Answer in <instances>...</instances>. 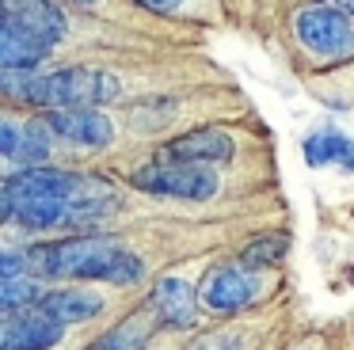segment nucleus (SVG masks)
Segmentation results:
<instances>
[{
    "label": "nucleus",
    "mask_w": 354,
    "mask_h": 350,
    "mask_svg": "<svg viewBox=\"0 0 354 350\" xmlns=\"http://www.w3.org/2000/svg\"><path fill=\"white\" fill-rule=\"evenodd\" d=\"M149 304H153V312L168 327L183 331V327L194 324L198 293H194V286H191V282H183V278H160V282H156V289H153V297H149Z\"/></svg>",
    "instance_id": "9"
},
{
    "label": "nucleus",
    "mask_w": 354,
    "mask_h": 350,
    "mask_svg": "<svg viewBox=\"0 0 354 350\" xmlns=\"http://www.w3.org/2000/svg\"><path fill=\"white\" fill-rule=\"evenodd\" d=\"M69 4H92V0H69Z\"/></svg>",
    "instance_id": "24"
},
{
    "label": "nucleus",
    "mask_w": 354,
    "mask_h": 350,
    "mask_svg": "<svg viewBox=\"0 0 354 350\" xmlns=\"http://www.w3.org/2000/svg\"><path fill=\"white\" fill-rule=\"evenodd\" d=\"M232 133L225 129H191V133L176 137V141L164 149V160H187V164H202V160H229L232 156Z\"/></svg>",
    "instance_id": "10"
},
{
    "label": "nucleus",
    "mask_w": 354,
    "mask_h": 350,
    "mask_svg": "<svg viewBox=\"0 0 354 350\" xmlns=\"http://www.w3.org/2000/svg\"><path fill=\"white\" fill-rule=\"evenodd\" d=\"M39 282H27V278H0V312H19L27 304L39 301Z\"/></svg>",
    "instance_id": "17"
},
{
    "label": "nucleus",
    "mask_w": 354,
    "mask_h": 350,
    "mask_svg": "<svg viewBox=\"0 0 354 350\" xmlns=\"http://www.w3.org/2000/svg\"><path fill=\"white\" fill-rule=\"evenodd\" d=\"M130 183L145 194H168V198H187V202H202V198L217 194V175L206 172L202 164H187V160H156L130 175Z\"/></svg>",
    "instance_id": "4"
},
{
    "label": "nucleus",
    "mask_w": 354,
    "mask_h": 350,
    "mask_svg": "<svg viewBox=\"0 0 354 350\" xmlns=\"http://www.w3.org/2000/svg\"><path fill=\"white\" fill-rule=\"evenodd\" d=\"M286 251H290V240L278 232H263L255 236L252 243H244V251H240V266L244 270H263V266H278L286 259Z\"/></svg>",
    "instance_id": "15"
},
{
    "label": "nucleus",
    "mask_w": 354,
    "mask_h": 350,
    "mask_svg": "<svg viewBox=\"0 0 354 350\" xmlns=\"http://www.w3.org/2000/svg\"><path fill=\"white\" fill-rule=\"evenodd\" d=\"M194 293H198L202 304L214 308V312H236V308H244V304L255 301L259 282H255L252 270H244V266H209L202 286L194 289Z\"/></svg>",
    "instance_id": "6"
},
{
    "label": "nucleus",
    "mask_w": 354,
    "mask_h": 350,
    "mask_svg": "<svg viewBox=\"0 0 354 350\" xmlns=\"http://www.w3.org/2000/svg\"><path fill=\"white\" fill-rule=\"evenodd\" d=\"M138 4H141V8H149V12H160V15H164V12H176V8L183 4V0H138Z\"/></svg>",
    "instance_id": "21"
},
{
    "label": "nucleus",
    "mask_w": 354,
    "mask_h": 350,
    "mask_svg": "<svg viewBox=\"0 0 354 350\" xmlns=\"http://www.w3.org/2000/svg\"><path fill=\"white\" fill-rule=\"evenodd\" d=\"M12 217V198H8V190H4V183H0V225Z\"/></svg>",
    "instance_id": "22"
},
{
    "label": "nucleus",
    "mask_w": 354,
    "mask_h": 350,
    "mask_svg": "<svg viewBox=\"0 0 354 350\" xmlns=\"http://www.w3.org/2000/svg\"><path fill=\"white\" fill-rule=\"evenodd\" d=\"M305 160L313 167H324V164H343L354 172V141L343 133H313L305 141Z\"/></svg>",
    "instance_id": "14"
},
{
    "label": "nucleus",
    "mask_w": 354,
    "mask_h": 350,
    "mask_svg": "<svg viewBox=\"0 0 354 350\" xmlns=\"http://www.w3.org/2000/svg\"><path fill=\"white\" fill-rule=\"evenodd\" d=\"M27 266L24 251H12V248H0V278H19Z\"/></svg>",
    "instance_id": "20"
},
{
    "label": "nucleus",
    "mask_w": 354,
    "mask_h": 350,
    "mask_svg": "<svg viewBox=\"0 0 354 350\" xmlns=\"http://www.w3.org/2000/svg\"><path fill=\"white\" fill-rule=\"evenodd\" d=\"M0 23H8L12 30L35 38L42 46H54L65 38V15L57 12L50 0H0Z\"/></svg>",
    "instance_id": "5"
},
{
    "label": "nucleus",
    "mask_w": 354,
    "mask_h": 350,
    "mask_svg": "<svg viewBox=\"0 0 354 350\" xmlns=\"http://www.w3.org/2000/svg\"><path fill=\"white\" fill-rule=\"evenodd\" d=\"M57 339H62V324L42 312L31 316L0 312V350H50Z\"/></svg>",
    "instance_id": "8"
},
{
    "label": "nucleus",
    "mask_w": 354,
    "mask_h": 350,
    "mask_svg": "<svg viewBox=\"0 0 354 350\" xmlns=\"http://www.w3.org/2000/svg\"><path fill=\"white\" fill-rule=\"evenodd\" d=\"M191 350H248V342L232 331H214V335H202L198 342H191Z\"/></svg>",
    "instance_id": "19"
},
{
    "label": "nucleus",
    "mask_w": 354,
    "mask_h": 350,
    "mask_svg": "<svg viewBox=\"0 0 354 350\" xmlns=\"http://www.w3.org/2000/svg\"><path fill=\"white\" fill-rule=\"evenodd\" d=\"M39 312L50 316L54 324H84V320L100 316L103 312V297L100 293H88V289H54V293L39 297Z\"/></svg>",
    "instance_id": "11"
},
{
    "label": "nucleus",
    "mask_w": 354,
    "mask_h": 350,
    "mask_svg": "<svg viewBox=\"0 0 354 350\" xmlns=\"http://www.w3.org/2000/svg\"><path fill=\"white\" fill-rule=\"evenodd\" d=\"M46 57H50V46L12 30L8 23H0V73H8V68H35Z\"/></svg>",
    "instance_id": "12"
},
{
    "label": "nucleus",
    "mask_w": 354,
    "mask_h": 350,
    "mask_svg": "<svg viewBox=\"0 0 354 350\" xmlns=\"http://www.w3.org/2000/svg\"><path fill=\"white\" fill-rule=\"evenodd\" d=\"M118 76L103 68L73 65L39 76V107H100L118 95Z\"/></svg>",
    "instance_id": "2"
},
{
    "label": "nucleus",
    "mask_w": 354,
    "mask_h": 350,
    "mask_svg": "<svg viewBox=\"0 0 354 350\" xmlns=\"http://www.w3.org/2000/svg\"><path fill=\"white\" fill-rule=\"evenodd\" d=\"M19 149H24V122H16L12 114L0 111V156L19 160Z\"/></svg>",
    "instance_id": "18"
},
{
    "label": "nucleus",
    "mask_w": 354,
    "mask_h": 350,
    "mask_svg": "<svg viewBox=\"0 0 354 350\" xmlns=\"http://www.w3.org/2000/svg\"><path fill=\"white\" fill-rule=\"evenodd\" d=\"M27 263L46 278H100L130 286L145 274L141 259L111 236H69V240L39 243L27 251Z\"/></svg>",
    "instance_id": "1"
},
{
    "label": "nucleus",
    "mask_w": 354,
    "mask_h": 350,
    "mask_svg": "<svg viewBox=\"0 0 354 350\" xmlns=\"http://www.w3.org/2000/svg\"><path fill=\"white\" fill-rule=\"evenodd\" d=\"M339 4V12H346V15H354V0H335Z\"/></svg>",
    "instance_id": "23"
},
{
    "label": "nucleus",
    "mask_w": 354,
    "mask_h": 350,
    "mask_svg": "<svg viewBox=\"0 0 354 350\" xmlns=\"http://www.w3.org/2000/svg\"><path fill=\"white\" fill-rule=\"evenodd\" d=\"M46 129L57 133L62 141H73V145H88V149H103L111 145L115 137V126L103 111H84V107H54L46 114Z\"/></svg>",
    "instance_id": "7"
},
{
    "label": "nucleus",
    "mask_w": 354,
    "mask_h": 350,
    "mask_svg": "<svg viewBox=\"0 0 354 350\" xmlns=\"http://www.w3.org/2000/svg\"><path fill=\"white\" fill-rule=\"evenodd\" d=\"M153 331H156L153 316H149V312H133V316H126L122 324H115L111 331H103L88 350H145V342L153 339Z\"/></svg>",
    "instance_id": "13"
},
{
    "label": "nucleus",
    "mask_w": 354,
    "mask_h": 350,
    "mask_svg": "<svg viewBox=\"0 0 354 350\" xmlns=\"http://www.w3.org/2000/svg\"><path fill=\"white\" fill-rule=\"evenodd\" d=\"M0 95H8L12 103L39 107V76L31 68H8L0 73Z\"/></svg>",
    "instance_id": "16"
},
{
    "label": "nucleus",
    "mask_w": 354,
    "mask_h": 350,
    "mask_svg": "<svg viewBox=\"0 0 354 350\" xmlns=\"http://www.w3.org/2000/svg\"><path fill=\"white\" fill-rule=\"evenodd\" d=\"M293 30H297L301 46H305L313 57L324 61H343L354 57V19L339 8L328 4H305L293 19Z\"/></svg>",
    "instance_id": "3"
}]
</instances>
